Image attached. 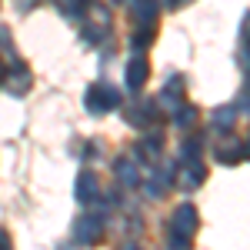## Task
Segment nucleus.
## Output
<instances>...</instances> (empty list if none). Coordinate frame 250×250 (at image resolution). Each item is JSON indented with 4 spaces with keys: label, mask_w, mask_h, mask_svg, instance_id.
<instances>
[{
    "label": "nucleus",
    "mask_w": 250,
    "mask_h": 250,
    "mask_svg": "<svg viewBox=\"0 0 250 250\" xmlns=\"http://www.w3.org/2000/svg\"><path fill=\"white\" fill-rule=\"evenodd\" d=\"M197 224H200V217H197V207L193 204H180L170 217V230H167V240H170L173 250H187L193 240V233H197Z\"/></svg>",
    "instance_id": "f257e3e1"
},
{
    "label": "nucleus",
    "mask_w": 250,
    "mask_h": 250,
    "mask_svg": "<svg viewBox=\"0 0 250 250\" xmlns=\"http://www.w3.org/2000/svg\"><path fill=\"white\" fill-rule=\"evenodd\" d=\"M110 27H114V14L104 3H87V27H83L87 43H104L110 37Z\"/></svg>",
    "instance_id": "f03ea898"
},
{
    "label": "nucleus",
    "mask_w": 250,
    "mask_h": 250,
    "mask_svg": "<svg viewBox=\"0 0 250 250\" xmlns=\"http://www.w3.org/2000/svg\"><path fill=\"white\" fill-rule=\"evenodd\" d=\"M83 107H87L90 114L117 110V107H120V90H117V87H107V83H94V87H87V94H83Z\"/></svg>",
    "instance_id": "7ed1b4c3"
},
{
    "label": "nucleus",
    "mask_w": 250,
    "mask_h": 250,
    "mask_svg": "<svg viewBox=\"0 0 250 250\" xmlns=\"http://www.w3.org/2000/svg\"><path fill=\"white\" fill-rule=\"evenodd\" d=\"M100 237H104V220L90 213V217H80L77 224H74V240L83 244V247H90V244H100Z\"/></svg>",
    "instance_id": "20e7f679"
},
{
    "label": "nucleus",
    "mask_w": 250,
    "mask_h": 250,
    "mask_svg": "<svg viewBox=\"0 0 250 250\" xmlns=\"http://www.w3.org/2000/svg\"><path fill=\"white\" fill-rule=\"evenodd\" d=\"M114 173H117V180L124 184V187H137V184H144V164L137 160V157H117V164H114Z\"/></svg>",
    "instance_id": "39448f33"
},
{
    "label": "nucleus",
    "mask_w": 250,
    "mask_h": 250,
    "mask_svg": "<svg viewBox=\"0 0 250 250\" xmlns=\"http://www.w3.org/2000/svg\"><path fill=\"white\" fill-rule=\"evenodd\" d=\"M150 77V67H147V57L144 54H134V57L127 60V70H124V83L130 87V90H140L144 83Z\"/></svg>",
    "instance_id": "423d86ee"
},
{
    "label": "nucleus",
    "mask_w": 250,
    "mask_h": 250,
    "mask_svg": "<svg viewBox=\"0 0 250 250\" xmlns=\"http://www.w3.org/2000/svg\"><path fill=\"white\" fill-rule=\"evenodd\" d=\"M157 14H160V3H157V0H134L137 30H154L157 27Z\"/></svg>",
    "instance_id": "0eeeda50"
},
{
    "label": "nucleus",
    "mask_w": 250,
    "mask_h": 250,
    "mask_svg": "<svg viewBox=\"0 0 250 250\" xmlns=\"http://www.w3.org/2000/svg\"><path fill=\"white\" fill-rule=\"evenodd\" d=\"M204 180H207V170H204V164H200V160H187V164H184V170L177 173V184H180L184 190L200 187Z\"/></svg>",
    "instance_id": "6e6552de"
},
{
    "label": "nucleus",
    "mask_w": 250,
    "mask_h": 250,
    "mask_svg": "<svg viewBox=\"0 0 250 250\" xmlns=\"http://www.w3.org/2000/svg\"><path fill=\"white\" fill-rule=\"evenodd\" d=\"M97 197H100V184H97L94 170H83L77 177V200L80 204H94Z\"/></svg>",
    "instance_id": "1a4fd4ad"
},
{
    "label": "nucleus",
    "mask_w": 250,
    "mask_h": 250,
    "mask_svg": "<svg viewBox=\"0 0 250 250\" xmlns=\"http://www.w3.org/2000/svg\"><path fill=\"white\" fill-rule=\"evenodd\" d=\"M14 74H10V94H17V97H23L27 90H30V70L20 63V60H14V67H10Z\"/></svg>",
    "instance_id": "9d476101"
},
{
    "label": "nucleus",
    "mask_w": 250,
    "mask_h": 250,
    "mask_svg": "<svg viewBox=\"0 0 250 250\" xmlns=\"http://www.w3.org/2000/svg\"><path fill=\"white\" fill-rule=\"evenodd\" d=\"M160 107L170 110V117L184 107V104H180V80H173V83L167 80V87H164V94H160Z\"/></svg>",
    "instance_id": "9b49d317"
},
{
    "label": "nucleus",
    "mask_w": 250,
    "mask_h": 250,
    "mask_svg": "<svg viewBox=\"0 0 250 250\" xmlns=\"http://www.w3.org/2000/svg\"><path fill=\"white\" fill-rule=\"evenodd\" d=\"M140 154H144V160H160V154H164V134H147L144 140H140Z\"/></svg>",
    "instance_id": "f8f14e48"
},
{
    "label": "nucleus",
    "mask_w": 250,
    "mask_h": 250,
    "mask_svg": "<svg viewBox=\"0 0 250 250\" xmlns=\"http://www.w3.org/2000/svg\"><path fill=\"white\" fill-rule=\"evenodd\" d=\"M217 160H220V164H240V160H244V144H237V140L220 144V147H217Z\"/></svg>",
    "instance_id": "ddd939ff"
},
{
    "label": "nucleus",
    "mask_w": 250,
    "mask_h": 250,
    "mask_svg": "<svg viewBox=\"0 0 250 250\" xmlns=\"http://www.w3.org/2000/svg\"><path fill=\"white\" fill-rule=\"evenodd\" d=\"M197 117H200L197 107H187V104H184V107L173 114V127H177V130H190L193 124H197Z\"/></svg>",
    "instance_id": "4468645a"
},
{
    "label": "nucleus",
    "mask_w": 250,
    "mask_h": 250,
    "mask_svg": "<svg viewBox=\"0 0 250 250\" xmlns=\"http://www.w3.org/2000/svg\"><path fill=\"white\" fill-rule=\"evenodd\" d=\"M233 120H237V110L233 107H220V110H213V130H230Z\"/></svg>",
    "instance_id": "2eb2a0df"
},
{
    "label": "nucleus",
    "mask_w": 250,
    "mask_h": 250,
    "mask_svg": "<svg viewBox=\"0 0 250 250\" xmlns=\"http://www.w3.org/2000/svg\"><path fill=\"white\" fill-rule=\"evenodd\" d=\"M57 7H60V14L63 17H80L83 10H87V0H57Z\"/></svg>",
    "instance_id": "dca6fc26"
},
{
    "label": "nucleus",
    "mask_w": 250,
    "mask_h": 250,
    "mask_svg": "<svg viewBox=\"0 0 250 250\" xmlns=\"http://www.w3.org/2000/svg\"><path fill=\"white\" fill-rule=\"evenodd\" d=\"M150 40H154V30H134V40H130L134 54H140L144 47H150Z\"/></svg>",
    "instance_id": "f3484780"
},
{
    "label": "nucleus",
    "mask_w": 250,
    "mask_h": 250,
    "mask_svg": "<svg viewBox=\"0 0 250 250\" xmlns=\"http://www.w3.org/2000/svg\"><path fill=\"white\" fill-rule=\"evenodd\" d=\"M0 250H14V240H10V233L0 227Z\"/></svg>",
    "instance_id": "a211bd4d"
},
{
    "label": "nucleus",
    "mask_w": 250,
    "mask_h": 250,
    "mask_svg": "<svg viewBox=\"0 0 250 250\" xmlns=\"http://www.w3.org/2000/svg\"><path fill=\"white\" fill-rule=\"evenodd\" d=\"M0 47L10 50V30H7V27H0Z\"/></svg>",
    "instance_id": "6ab92c4d"
},
{
    "label": "nucleus",
    "mask_w": 250,
    "mask_h": 250,
    "mask_svg": "<svg viewBox=\"0 0 250 250\" xmlns=\"http://www.w3.org/2000/svg\"><path fill=\"white\" fill-rule=\"evenodd\" d=\"M184 3H190V0H164V7H167V10H180Z\"/></svg>",
    "instance_id": "aec40b11"
},
{
    "label": "nucleus",
    "mask_w": 250,
    "mask_h": 250,
    "mask_svg": "<svg viewBox=\"0 0 250 250\" xmlns=\"http://www.w3.org/2000/svg\"><path fill=\"white\" fill-rule=\"evenodd\" d=\"M0 83H7V63L0 60Z\"/></svg>",
    "instance_id": "412c9836"
},
{
    "label": "nucleus",
    "mask_w": 250,
    "mask_h": 250,
    "mask_svg": "<svg viewBox=\"0 0 250 250\" xmlns=\"http://www.w3.org/2000/svg\"><path fill=\"white\" fill-rule=\"evenodd\" d=\"M244 157H250V137H247V144H244Z\"/></svg>",
    "instance_id": "4be33fe9"
},
{
    "label": "nucleus",
    "mask_w": 250,
    "mask_h": 250,
    "mask_svg": "<svg viewBox=\"0 0 250 250\" xmlns=\"http://www.w3.org/2000/svg\"><path fill=\"white\" fill-rule=\"evenodd\" d=\"M120 250H140V247H137V244H127V247H120Z\"/></svg>",
    "instance_id": "5701e85b"
},
{
    "label": "nucleus",
    "mask_w": 250,
    "mask_h": 250,
    "mask_svg": "<svg viewBox=\"0 0 250 250\" xmlns=\"http://www.w3.org/2000/svg\"><path fill=\"white\" fill-rule=\"evenodd\" d=\"M117 3H124V0H117Z\"/></svg>",
    "instance_id": "b1692460"
}]
</instances>
